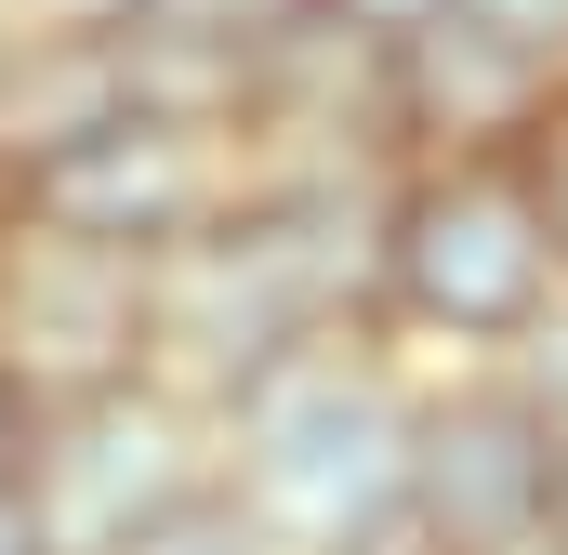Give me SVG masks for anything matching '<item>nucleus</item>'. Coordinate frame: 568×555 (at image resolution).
<instances>
[{
  "label": "nucleus",
  "instance_id": "1",
  "mask_svg": "<svg viewBox=\"0 0 568 555\" xmlns=\"http://www.w3.org/2000/svg\"><path fill=\"white\" fill-rule=\"evenodd\" d=\"M410 397L424 357L397 344H304L225 397V490L278 529L291 555H331L357 529L410 516Z\"/></svg>",
  "mask_w": 568,
  "mask_h": 555
},
{
  "label": "nucleus",
  "instance_id": "2",
  "mask_svg": "<svg viewBox=\"0 0 568 555\" xmlns=\"http://www.w3.org/2000/svg\"><path fill=\"white\" fill-rule=\"evenodd\" d=\"M556 304V239L516 159H410L384 185V344L397 357H503Z\"/></svg>",
  "mask_w": 568,
  "mask_h": 555
},
{
  "label": "nucleus",
  "instance_id": "3",
  "mask_svg": "<svg viewBox=\"0 0 568 555\" xmlns=\"http://www.w3.org/2000/svg\"><path fill=\"white\" fill-rule=\"evenodd\" d=\"M212 476H225V423H212V397H185L159 371L106 384V397H67L27 436V503H40L53 555H120L172 503H199Z\"/></svg>",
  "mask_w": 568,
  "mask_h": 555
},
{
  "label": "nucleus",
  "instance_id": "4",
  "mask_svg": "<svg viewBox=\"0 0 568 555\" xmlns=\"http://www.w3.org/2000/svg\"><path fill=\"white\" fill-rule=\"evenodd\" d=\"M239 185H252V133H239V120L120 107L93 145H67L53 172H27L13 212H40V225H67V239H106V252L159 265V252H185L199 225H225Z\"/></svg>",
  "mask_w": 568,
  "mask_h": 555
},
{
  "label": "nucleus",
  "instance_id": "5",
  "mask_svg": "<svg viewBox=\"0 0 568 555\" xmlns=\"http://www.w3.org/2000/svg\"><path fill=\"white\" fill-rule=\"evenodd\" d=\"M556 503V423L529 411L489 357H449L410 397V529L436 555H503Z\"/></svg>",
  "mask_w": 568,
  "mask_h": 555
},
{
  "label": "nucleus",
  "instance_id": "6",
  "mask_svg": "<svg viewBox=\"0 0 568 555\" xmlns=\"http://www.w3.org/2000/svg\"><path fill=\"white\" fill-rule=\"evenodd\" d=\"M0 371H13L40 411L133 384L145 371V265L0 199Z\"/></svg>",
  "mask_w": 568,
  "mask_h": 555
},
{
  "label": "nucleus",
  "instance_id": "7",
  "mask_svg": "<svg viewBox=\"0 0 568 555\" xmlns=\"http://www.w3.org/2000/svg\"><path fill=\"white\" fill-rule=\"evenodd\" d=\"M556 93H568L556 67H529L516 40H489L449 0L384 27V145H397V172L410 159H516Z\"/></svg>",
  "mask_w": 568,
  "mask_h": 555
},
{
  "label": "nucleus",
  "instance_id": "8",
  "mask_svg": "<svg viewBox=\"0 0 568 555\" xmlns=\"http://www.w3.org/2000/svg\"><path fill=\"white\" fill-rule=\"evenodd\" d=\"M120 107H145L120 13L27 0V13H13V40H0V199H13L27 172H53L67 145H93Z\"/></svg>",
  "mask_w": 568,
  "mask_h": 555
},
{
  "label": "nucleus",
  "instance_id": "9",
  "mask_svg": "<svg viewBox=\"0 0 568 555\" xmlns=\"http://www.w3.org/2000/svg\"><path fill=\"white\" fill-rule=\"evenodd\" d=\"M120 555H291V543L239 503V490H225V476H212L199 503H172V516H159V529H133Z\"/></svg>",
  "mask_w": 568,
  "mask_h": 555
},
{
  "label": "nucleus",
  "instance_id": "10",
  "mask_svg": "<svg viewBox=\"0 0 568 555\" xmlns=\"http://www.w3.org/2000/svg\"><path fill=\"white\" fill-rule=\"evenodd\" d=\"M489 371H503V384H516V397H529V411L568 436V291L529 317V331H516V344H503V357H489Z\"/></svg>",
  "mask_w": 568,
  "mask_h": 555
},
{
  "label": "nucleus",
  "instance_id": "11",
  "mask_svg": "<svg viewBox=\"0 0 568 555\" xmlns=\"http://www.w3.org/2000/svg\"><path fill=\"white\" fill-rule=\"evenodd\" d=\"M516 172H529V212H542V239H556V291H568V93L542 107V133L516 145Z\"/></svg>",
  "mask_w": 568,
  "mask_h": 555
},
{
  "label": "nucleus",
  "instance_id": "12",
  "mask_svg": "<svg viewBox=\"0 0 568 555\" xmlns=\"http://www.w3.org/2000/svg\"><path fill=\"white\" fill-rule=\"evenodd\" d=\"M449 13H476L489 40H516L529 67H556V80H568V0H449Z\"/></svg>",
  "mask_w": 568,
  "mask_h": 555
},
{
  "label": "nucleus",
  "instance_id": "13",
  "mask_svg": "<svg viewBox=\"0 0 568 555\" xmlns=\"http://www.w3.org/2000/svg\"><path fill=\"white\" fill-rule=\"evenodd\" d=\"M27 436H40V397L0 371V476H27Z\"/></svg>",
  "mask_w": 568,
  "mask_h": 555
},
{
  "label": "nucleus",
  "instance_id": "14",
  "mask_svg": "<svg viewBox=\"0 0 568 555\" xmlns=\"http://www.w3.org/2000/svg\"><path fill=\"white\" fill-rule=\"evenodd\" d=\"M0 555H53V543H40V503H27V476H0Z\"/></svg>",
  "mask_w": 568,
  "mask_h": 555
},
{
  "label": "nucleus",
  "instance_id": "15",
  "mask_svg": "<svg viewBox=\"0 0 568 555\" xmlns=\"http://www.w3.org/2000/svg\"><path fill=\"white\" fill-rule=\"evenodd\" d=\"M317 13H344V27H410V13H436V0H317Z\"/></svg>",
  "mask_w": 568,
  "mask_h": 555
},
{
  "label": "nucleus",
  "instance_id": "16",
  "mask_svg": "<svg viewBox=\"0 0 568 555\" xmlns=\"http://www.w3.org/2000/svg\"><path fill=\"white\" fill-rule=\"evenodd\" d=\"M331 555H436V543L410 529V516H397V529H357V543H331Z\"/></svg>",
  "mask_w": 568,
  "mask_h": 555
},
{
  "label": "nucleus",
  "instance_id": "17",
  "mask_svg": "<svg viewBox=\"0 0 568 555\" xmlns=\"http://www.w3.org/2000/svg\"><path fill=\"white\" fill-rule=\"evenodd\" d=\"M542 529L568 543V436H556V503H542Z\"/></svg>",
  "mask_w": 568,
  "mask_h": 555
},
{
  "label": "nucleus",
  "instance_id": "18",
  "mask_svg": "<svg viewBox=\"0 0 568 555\" xmlns=\"http://www.w3.org/2000/svg\"><path fill=\"white\" fill-rule=\"evenodd\" d=\"M503 555H568V543H556V529H529V543H503Z\"/></svg>",
  "mask_w": 568,
  "mask_h": 555
},
{
  "label": "nucleus",
  "instance_id": "19",
  "mask_svg": "<svg viewBox=\"0 0 568 555\" xmlns=\"http://www.w3.org/2000/svg\"><path fill=\"white\" fill-rule=\"evenodd\" d=\"M13 13H27V0H0V40H13Z\"/></svg>",
  "mask_w": 568,
  "mask_h": 555
},
{
  "label": "nucleus",
  "instance_id": "20",
  "mask_svg": "<svg viewBox=\"0 0 568 555\" xmlns=\"http://www.w3.org/2000/svg\"><path fill=\"white\" fill-rule=\"evenodd\" d=\"M80 13H120V0H80Z\"/></svg>",
  "mask_w": 568,
  "mask_h": 555
}]
</instances>
